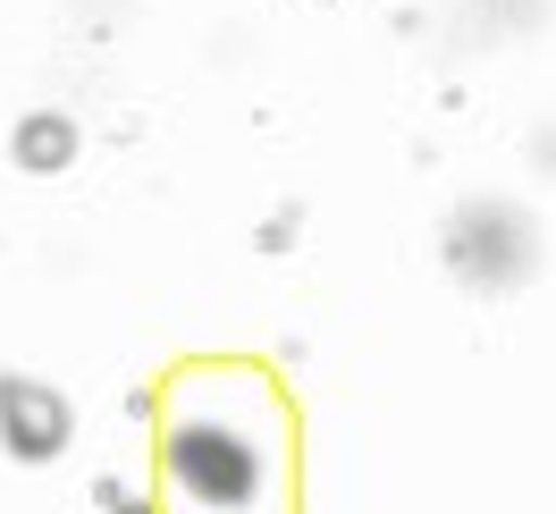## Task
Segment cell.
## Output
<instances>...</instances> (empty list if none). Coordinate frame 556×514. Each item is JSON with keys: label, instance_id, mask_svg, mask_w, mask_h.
Returning <instances> with one entry per match:
<instances>
[{"label": "cell", "instance_id": "1", "mask_svg": "<svg viewBox=\"0 0 556 514\" xmlns=\"http://www.w3.org/2000/svg\"><path fill=\"white\" fill-rule=\"evenodd\" d=\"M161 514H304V413L262 354H186L161 379Z\"/></svg>", "mask_w": 556, "mask_h": 514}, {"label": "cell", "instance_id": "2", "mask_svg": "<svg viewBox=\"0 0 556 514\" xmlns=\"http://www.w3.org/2000/svg\"><path fill=\"white\" fill-rule=\"evenodd\" d=\"M447 262L464 287H522L531 262H540V237H531V211L515 203H464L447 220Z\"/></svg>", "mask_w": 556, "mask_h": 514}, {"label": "cell", "instance_id": "3", "mask_svg": "<svg viewBox=\"0 0 556 514\" xmlns=\"http://www.w3.org/2000/svg\"><path fill=\"white\" fill-rule=\"evenodd\" d=\"M68 397L60 388H42L26 372H0V447L17 455V464H51L60 447H68Z\"/></svg>", "mask_w": 556, "mask_h": 514}, {"label": "cell", "instance_id": "4", "mask_svg": "<svg viewBox=\"0 0 556 514\" xmlns=\"http://www.w3.org/2000/svg\"><path fill=\"white\" fill-rule=\"evenodd\" d=\"M9 152H17V170H68V161H76V127L60 118V110H42V118H26V127H17V143H9Z\"/></svg>", "mask_w": 556, "mask_h": 514}, {"label": "cell", "instance_id": "5", "mask_svg": "<svg viewBox=\"0 0 556 514\" xmlns=\"http://www.w3.org/2000/svg\"><path fill=\"white\" fill-rule=\"evenodd\" d=\"M102 506H110V514H161V498L143 506V498H127V489H118V480H102Z\"/></svg>", "mask_w": 556, "mask_h": 514}]
</instances>
